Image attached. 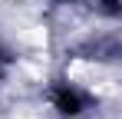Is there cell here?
Returning <instances> with one entry per match:
<instances>
[{
	"instance_id": "1",
	"label": "cell",
	"mask_w": 122,
	"mask_h": 119,
	"mask_svg": "<svg viewBox=\"0 0 122 119\" xmlns=\"http://www.w3.org/2000/svg\"><path fill=\"white\" fill-rule=\"evenodd\" d=\"M50 99H53V106L60 109L63 116H79L82 109H86V96H82L79 89L66 86V83L53 86V89H50Z\"/></svg>"
},
{
	"instance_id": "2",
	"label": "cell",
	"mask_w": 122,
	"mask_h": 119,
	"mask_svg": "<svg viewBox=\"0 0 122 119\" xmlns=\"http://www.w3.org/2000/svg\"><path fill=\"white\" fill-rule=\"evenodd\" d=\"M0 60H3V50H0Z\"/></svg>"
}]
</instances>
